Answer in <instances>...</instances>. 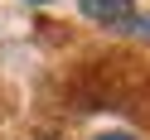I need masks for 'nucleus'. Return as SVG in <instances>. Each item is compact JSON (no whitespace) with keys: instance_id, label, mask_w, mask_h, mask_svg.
I'll use <instances>...</instances> for the list:
<instances>
[{"instance_id":"f257e3e1","label":"nucleus","mask_w":150,"mask_h":140,"mask_svg":"<svg viewBox=\"0 0 150 140\" xmlns=\"http://www.w3.org/2000/svg\"><path fill=\"white\" fill-rule=\"evenodd\" d=\"M78 5H82V15L97 20V24H126L136 0H78Z\"/></svg>"},{"instance_id":"f03ea898","label":"nucleus","mask_w":150,"mask_h":140,"mask_svg":"<svg viewBox=\"0 0 150 140\" xmlns=\"http://www.w3.org/2000/svg\"><path fill=\"white\" fill-rule=\"evenodd\" d=\"M97 140H136V135H126V130H102Z\"/></svg>"},{"instance_id":"7ed1b4c3","label":"nucleus","mask_w":150,"mask_h":140,"mask_svg":"<svg viewBox=\"0 0 150 140\" xmlns=\"http://www.w3.org/2000/svg\"><path fill=\"white\" fill-rule=\"evenodd\" d=\"M34 5H44V0H34Z\"/></svg>"}]
</instances>
